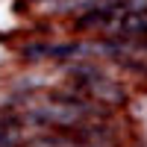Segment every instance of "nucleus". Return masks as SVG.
I'll use <instances>...</instances> for the list:
<instances>
[{
    "instance_id": "2",
    "label": "nucleus",
    "mask_w": 147,
    "mask_h": 147,
    "mask_svg": "<svg viewBox=\"0 0 147 147\" xmlns=\"http://www.w3.org/2000/svg\"><path fill=\"white\" fill-rule=\"evenodd\" d=\"M47 56V41H38V44H27L24 47V59H41Z\"/></svg>"
},
{
    "instance_id": "3",
    "label": "nucleus",
    "mask_w": 147,
    "mask_h": 147,
    "mask_svg": "<svg viewBox=\"0 0 147 147\" xmlns=\"http://www.w3.org/2000/svg\"><path fill=\"white\" fill-rule=\"evenodd\" d=\"M124 6L127 15H132V12H147V0H127V3H121Z\"/></svg>"
},
{
    "instance_id": "1",
    "label": "nucleus",
    "mask_w": 147,
    "mask_h": 147,
    "mask_svg": "<svg viewBox=\"0 0 147 147\" xmlns=\"http://www.w3.org/2000/svg\"><path fill=\"white\" fill-rule=\"evenodd\" d=\"M80 91L91 94L94 100H100V103H106V106H118V103H124V100H127V91L121 88L118 82H112L106 74H100V77H94V80L80 82Z\"/></svg>"
}]
</instances>
